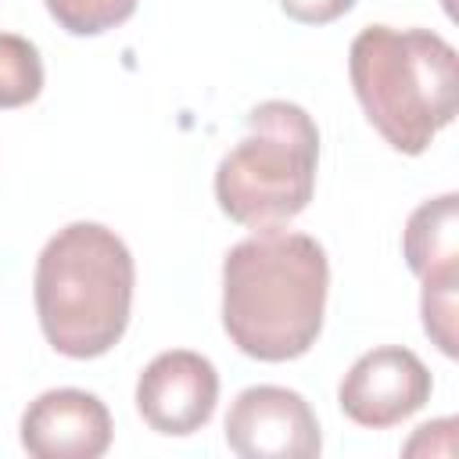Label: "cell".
Wrapping results in <instances>:
<instances>
[{
  "label": "cell",
  "instance_id": "cell-7",
  "mask_svg": "<svg viewBox=\"0 0 459 459\" xmlns=\"http://www.w3.org/2000/svg\"><path fill=\"white\" fill-rule=\"evenodd\" d=\"M219 402V373L212 359L190 348L154 355L136 380V409L143 423L165 437L201 430Z\"/></svg>",
  "mask_w": 459,
  "mask_h": 459
},
{
  "label": "cell",
  "instance_id": "cell-4",
  "mask_svg": "<svg viewBox=\"0 0 459 459\" xmlns=\"http://www.w3.org/2000/svg\"><path fill=\"white\" fill-rule=\"evenodd\" d=\"M316 165L319 129L312 115L290 100H262L215 169V201L237 226L280 230L308 208Z\"/></svg>",
  "mask_w": 459,
  "mask_h": 459
},
{
  "label": "cell",
  "instance_id": "cell-12",
  "mask_svg": "<svg viewBox=\"0 0 459 459\" xmlns=\"http://www.w3.org/2000/svg\"><path fill=\"white\" fill-rule=\"evenodd\" d=\"M455 290L459 280H441V283H423V298H420L423 330L448 359L455 355Z\"/></svg>",
  "mask_w": 459,
  "mask_h": 459
},
{
  "label": "cell",
  "instance_id": "cell-5",
  "mask_svg": "<svg viewBox=\"0 0 459 459\" xmlns=\"http://www.w3.org/2000/svg\"><path fill=\"white\" fill-rule=\"evenodd\" d=\"M226 445L240 459H312L323 448L312 405L276 384L244 387L226 412Z\"/></svg>",
  "mask_w": 459,
  "mask_h": 459
},
{
  "label": "cell",
  "instance_id": "cell-8",
  "mask_svg": "<svg viewBox=\"0 0 459 459\" xmlns=\"http://www.w3.org/2000/svg\"><path fill=\"white\" fill-rule=\"evenodd\" d=\"M22 448L36 459H100L111 448V412L79 387L43 391L22 412Z\"/></svg>",
  "mask_w": 459,
  "mask_h": 459
},
{
  "label": "cell",
  "instance_id": "cell-10",
  "mask_svg": "<svg viewBox=\"0 0 459 459\" xmlns=\"http://www.w3.org/2000/svg\"><path fill=\"white\" fill-rule=\"evenodd\" d=\"M43 90V61L32 39L0 32V108H25Z\"/></svg>",
  "mask_w": 459,
  "mask_h": 459
},
{
  "label": "cell",
  "instance_id": "cell-11",
  "mask_svg": "<svg viewBox=\"0 0 459 459\" xmlns=\"http://www.w3.org/2000/svg\"><path fill=\"white\" fill-rule=\"evenodd\" d=\"M50 18L72 36H100L133 18L136 0H43Z\"/></svg>",
  "mask_w": 459,
  "mask_h": 459
},
{
  "label": "cell",
  "instance_id": "cell-2",
  "mask_svg": "<svg viewBox=\"0 0 459 459\" xmlns=\"http://www.w3.org/2000/svg\"><path fill=\"white\" fill-rule=\"evenodd\" d=\"M136 265L126 240L100 222H68L36 258V316L47 344L68 359L108 355L133 312Z\"/></svg>",
  "mask_w": 459,
  "mask_h": 459
},
{
  "label": "cell",
  "instance_id": "cell-1",
  "mask_svg": "<svg viewBox=\"0 0 459 459\" xmlns=\"http://www.w3.org/2000/svg\"><path fill=\"white\" fill-rule=\"evenodd\" d=\"M330 262L316 237L258 230L222 258V330L258 362L301 359L323 333Z\"/></svg>",
  "mask_w": 459,
  "mask_h": 459
},
{
  "label": "cell",
  "instance_id": "cell-6",
  "mask_svg": "<svg viewBox=\"0 0 459 459\" xmlns=\"http://www.w3.org/2000/svg\"><path fill=\"white\" fill-rule=\"evenodd\" d=\"M434 380L423 359L409 348H373L351 362L337 387L341 412L369 430H387L430 402Z\"/></svg>",
  "mask_w": 459,
  "mask_h": 459
},
{
  "label": "cell",
  "instance_id": "cell-3",
  "mask_svg": "<svg viewBox=\"0 0 459 459\" xmlns=\"http://www.w3.org/2000/svg\"><path fill=\"white\" fill-rule=\"evenodd\" d=\"M348 75L373 129L402 154H423L459 111L455 47L430 29L366 25L348 47Z\"/></svg>",
  "mask_w": 459,
  "mask_h": 459
},
{
  "label": "cell",
  "instance_id": "cell-13",
  "mask_svg": "<svg viewBox=\"0 0 459 459\" xmlns=\"http://www.w3.org/2000/svg\"><path fill=\"white\" fill-rule=\"evenodd\" d=\"M283 14L301 22V25H330L337 18H344L355 0H280Z\"/></svg>",
  "mask_w": 459,
  "mask_h": 459
},
{
  "label": "cell",
  "instance_id": "cell-9",
  "mask_svg": "<svg viewBox=\"0 0 459 459\" xmlns=\"http://www.w3.org/2000/svg\"><path fill=\"white\" fill-rule=\"evenodd\" d=\"M402 255L420 283L459 280V197L441 194L423 201L402 233Z\"/></svg>",
  "mask_w": 459,
  "mask_h": 459
}]
</instances>
